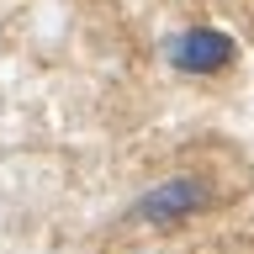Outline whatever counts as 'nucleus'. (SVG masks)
I'll return each instance as SVG.
<instances>
[{
	"label": "nucleus",
	"mask_w": 254,
	"mask_h": 254,
	"mask_svg": "<svg viewBox=\"0 0 254 254\" xmlns=\"http://www.w3.org/2000/svg\"><path fill=\"white\" fill-rule=\"evenodd\" d=\"M212 201V190L196 180V175H175V180H159L138 206H132V217L143 228H175V222H186L190 212H201Z\"/></svg>",
	"instance_id": "nucleus-1"
},
{
	"label": "nucleus",
	"mask_w": 254,
	"mask_h": 254,
	"mask_svg": "<svg viewBox=\"0 0 254 254\" xmlns=\"http://www.w3.org/2000/svg\"><path fill=\"white\" fill-rule=\"evenodd\" d=\"M164 59L180 69V74H217L233 64V37L217 27H186L164 43Z\"/></svg>",
	"instance_id": "nucleus-2"
}]
</instances>
